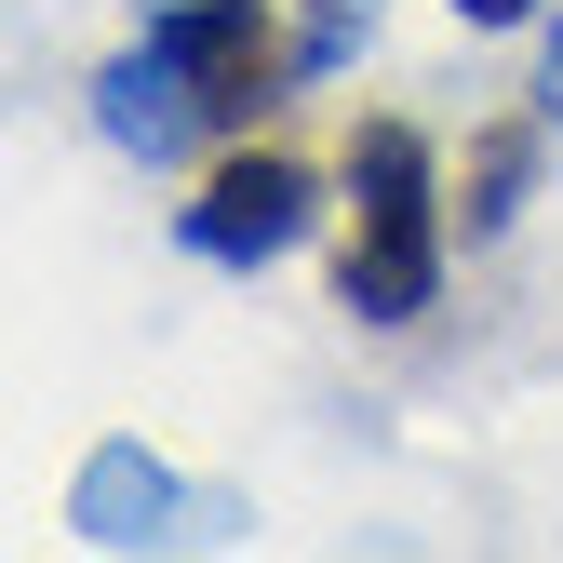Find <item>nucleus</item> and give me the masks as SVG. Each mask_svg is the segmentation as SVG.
Instances as JSON below:
<instances>
[{"instance_id":"1","label":"nucleus","mask_w":563,"mask_h":563,"mask_svg":"<svg viewBox=\"0 0 563 563\" xmlns=\"http://www.w3.org/2000/svg\"><path fill=\"white\" fill-rule=\"evenodd\" d=\"M268 95H296V41L268 27V0H162L95 67V134L121 162H188L201 134H242Z\"/></svg>"},{"instance_id":"2","label":"nucleus","mask_w":563,"mask_h":563,"mask_svg":"<svg viewBox=\"0 0 563 563\" xmlns=\"http://www.w3.org/2000/svg\"><path fill=\"white\" fill-rule=\"evenodd\" d=\"M443 296V175L416 121L349 134V242H335V309L349 322H416Z\"/></svg>"},{"instance_id":"3","label":"nucleus","mask_w":563,"mask_h":563,"mask_svg":"<svg viewBox=\"0 0 563 563\" xmlns=\"http://www.w3.org/2000/svg\"><path fill=\"white\" fill-rule=\"evenodd\" d=\"M309 216H322L309 162H282V148H229L216 175H201V201L175 216V242H188V255H216V268H268V255H296V242H309Z\"/></svg>"},{"instance_id":"4","label":"nucleus","mask_w":563,"mask_h":563,"mask_svg":"<svg viewBox=\"0 0 563 563\" xmlns=\"http://www.w3.org/2000/svg\"><path fill=\"white\" fill-rule=\"evenodd\" d=\"M523 175H537V134H483V162H470V229H510V216H523Z\"/></svg>"},{"instance_id":"5","label":"nucleus","mask_w":563,"mask_h":563,"mask_svg":"<svg viewBox=\"0 0 563 563\" xmlns=\"http://www.w3.org/2000/svg\"><path fill=\"white\" fill-rule=\"evenodd\" d=\"M376 14H363V0H322V14L296 27V81H322V67H349V41H363Z\"/></svg>"},{"instance_id":"6","label":"nucleus","mask_w":563,"mask_h":563,"mask_svg":"<svg viewBox=\"0 0 563 563\" xmlns=\"http://www.w3.org/2000/svg\"><path fill=\"white\" fill-rule=\"evenodd\" d=\"M537 121L563 134V41H550V67H537Z\"/></svg>"},{"instance_id":"7","label":"nucleus","mask_w":563,"mask_h":563,"mask_svg":"<svg viewBox=\"0 0 563 563\" xmlns=\"http://www.w3.org/2000/svg\"><path fill=\"white\" fill-rule=\"evenodd\" d=\"M456 14H470V27H523L537 0H456Z\"/></svg>"}]
</instances>
